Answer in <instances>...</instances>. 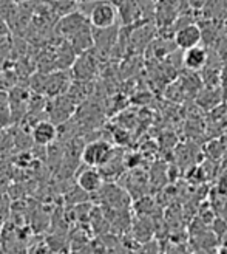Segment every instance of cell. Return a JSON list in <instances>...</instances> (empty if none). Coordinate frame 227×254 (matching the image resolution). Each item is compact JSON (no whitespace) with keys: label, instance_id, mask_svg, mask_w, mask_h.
<instances>
[{"label":"cell","instance_id":"cell-1","mask_svg":"<svg viewBox=\"0 0 227 254\" xmlns=\"http://www.w3.org/2000/svg\"><path fill=\"white\" fill-rule=\"evenodd\" d=\"M118 6L110 0H91V6L88 8L85 16L90 20L93 28H110L115 27L118 20Z\"/></svg>","mask_w":227,"mask_h":254},{"label":"cell","instance_id":"cell-2","mask_svg":"<svg viewBox=\"0 0 227 254\" xmlns=\"http://www.w3.org/2000/svg\"><path fill=\"white\" fill-rule=\"evenodd\" d=\"M81 157L85 166H91V168H102L105 163L113 157V149L107 141L102 139H97V141L88 143L82 152Z\"/></svg>","mask_w":227,"mask_h":254},{"label":"cell","instance_id":"cell-3","mask_svg":"<svg viewBox=\"0 0 227 254\" xmlns=\"http://www.w3.org/2000/svg\"><path fill=\"white\" fill-rule=\"evenodd\" d=\"M88 25H91L90 20H88V17L84 14L82 11L76 9L73 12H70V14L60 17L56 28H57V33L60 36H64L65 39H70L71 36H74L78 31L84 30L85 27H88Z\"/></svg>","mask_w":227,"mask_h":254},{"label":"cell","instance_id":"cell-4","mask_svg":"<svg viewBox=\"0 0 227 254\" xmlns=\"http://www.w3.org/2000/svg\"><path fill=\"white\" fill-rule=\"evenodd\" d=\"M173 41H175V45L181 50L192 48L203 42V31H201V27L198 23H193V22L187 23L175 31Z\"/></svg>","mask_w":227,"mask_h":254},{"label":"cell","instance_id":"cell-5","mask_svg":"<svg viewBox=\"0 0 227 254\" xmlns=\"http://www.w3.org/2000/svg\"><path fill=\"white\" fill-rule=\"evenodd\" d=\"M74 101L68 96V95H59V96H54L53 101H51V104H49L46 107V112H48V115L49 118H51V121L56 124H62V123H65L70 115L73 113V109H74Z\"/></svg>","mask_w":227,"mask_h":254},{"label":"cell","instance_id":"cell-6","mask_svg":"<svg viewBox=\"0 0 227 254\" xmlns=\"http://www.w3.org/2000/svg\"><path fill=\"white\" fill-rule=\"evenodd\" d=\"M78 186L82 188L87 194L99 192L100 188L104 186V175L96 168L87 166V169L81 171L78 175Z\"/></svg>","mask_w":227,"mask_h":254},{"label":"cell","instance_id":"cell-7","mask_svg":"<svg viewBox=\"0 0 227 254\" xmlns=\"http://www.w3.org/2000/svg\"><path fill=\"white\" fill-rule=\"evenodd\" d=\"M207 61H209V53H207L206 47L196 45V47L184 50L182 64H184V67L188 71H199V70H203L207 65Z\"/></svg>","mask_w":227,"mask_h":254},{"label":"cell","instance_id":"cell-8","mask_svg":"<svg viewBox=\"0 0 227 254\" xmlns=\"http://www.w3.org/2000/svg\"><path fill=\"white\" fill-rule=\"evenodd\" d=\"M59 135V130H57V127L53 121H39V123H36L34 127H33V141L37 144V146H48V144H51L54 139L57 138Z\"/></svg>","mask_w":227,"mask_h":254},{"label":"cell","instance_id":"cell-9","mask_svg":"<svg viewBox=\"0 0 227 254\" xmlns=\"http://www.w3.org/2000/svg\"><path fill=\"white\" fill-rule=\"evenodd\" d=\"M84 56H81L78 61L74 62L73 65V74L78 81H88L94 74V62L90 56V53H82Z\"/></svg>","mask_w":227,"mask_h":254},{"label":"cell","instance_id":"cell-10","mask_svg":"<svg viewBox=\"0 0 227 254\" xmlns=\"http://www.w3.org/2000/svg\"><path fill=\"white\" fill-rule=\"evenodd\" d=\"M203 11V19L224 20L227 17V0H207Z\"/></svg>","mask_w":227,"mask_h":254},{"label":"cell","instance_id":"cell-11","mask_svg":"<svg viewBox=\"0 0 227 254\" xmlns=\"http://www.w3.org/2000/svg\"><path fill=\"white\" fill-rule=\"evenodd\" d=\"M207 3V0H187V5L190 9H195V11H201L204 8V5Z\"/></svg>","mask_w":227,"mask_h":254},{"label":"cell","instance_id":"cell-12","mask_svg":"<svg viewBox=\"0 0 227 254\" xmlns=\"http://www.w3.org/2000/svg\"><path fill=\"white\" fill-rule=\"evenodd\" d=\"M8 28H9V27H8V23L3 20L2 16H0V37L6 34V30H8Z\"/></svg>","mask_w":227,"mask_h":254},{"label":"cell","instance_id":"cell-13","mask_svg":"<svg viewBox=\"0 0 227 254\" xmlns=\"http://www.w3.org/2000/svg\"><path fill=\"white\" fill-rule=\"evenodd\" d=\"M220 81L223 82V87H224V90H227V67H224V68L221 70Z\"/></svg>","mask_w":227,"mask_h":254},{"label":"cell","instance_id":"cell-14","mask_svg":"<svg viewBox=\"0 0 227 254\" xmlns=\"http://www.w3.org/2000/svg\"><path fill=\"white\" fill-rule=\"evenodd\" d=\"M221 31H223V36H224V39H227V17L223 20L221 23Z\"/></svg>","mask_w":227,"mask_h":254}]
</instances>
